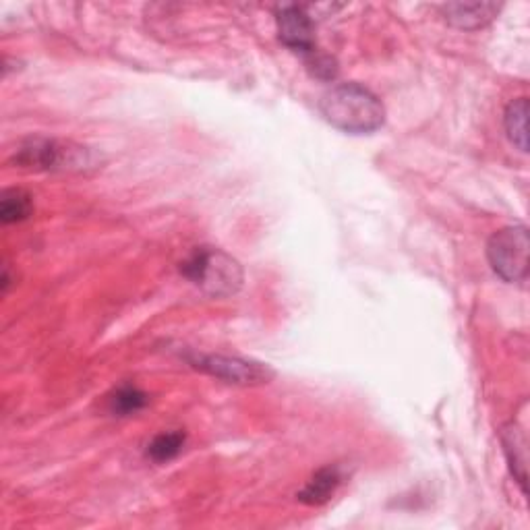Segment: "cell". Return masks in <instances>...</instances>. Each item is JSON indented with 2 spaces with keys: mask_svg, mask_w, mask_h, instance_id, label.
Listing matches in <instances>:
<instances>
[{
  "mask_svg": "<svg viewBox=\"0 0 530 530\" xmlns=\"http://www.w3.org/2000/svg\"><path fill=\"white\" fill-rule=\"evenodd\" d=\"M17 164L40 170L81 168L85 164V147L58 143L52 139H29L17 154Z\"/></svg>",
  "mask_w": 530,
  "mask_h": 530,
  "instance_id": "4",
  "label": "cell"
},
{
  "mask_svg": "<svg viewBox=\"0 0 530 530\" xmlns=\"http://www.w3.org/2000/svg\"><path fill=\"white\" fill-rule=\"evenodd\" d=\"M147 404V396L131 386H125L121 390H116V394L110 398V410L119 417H129L139 412Z\"/></svg>",
  "mask_w": 530,
  "mask_h": 530,
  "instance_id": "12",
  "label": "cell"
},
{
  "mask_svg": "<svg viewBox=\"0 0 530 530\" xmlns=\"http://www.w3.org/2000/svg\"><path fill=\"white\" fill-rule=\"evenodd\" d=\"M276 23H278L280 42L286 48H290L294 52H301L305 56H309L317 50L313 21L303 7L284 5L276 13Z\"/></svg>",
  "mask_w": 530,
  "mask_h": 530,
  "instance_id": "6",
  "label": "cell"
},
{
  "mask_svg": "<svg viewBox=\"0 0 530 530\" xmlns=\"http://www.w3.org/2000/svg\"><path fill=\"white\" fill-rule=\"evenodd\" d=\"M506 131L510 141L518 147L520 152H528V131H526V121H528V100L518 98L508 104L506 108Z\"/></svg>",
  "mask_w": 530,
  "mask_h": 530,
  "instance_id": "9",
  "label": "cell"
},
{
  "mask_svg": "<svg viewBox=\"0 0 530 530\" xmlns=\"http://www.w3.org/2000/svg\"><path fill=\"white\" fill-rule=\"evenodd\" d=\"M528 230L522 224L502 228L487 243L493 272L506 282H524L528 276Z\"/></svg>",
  "mask_w": 530,
  "mask_h": 530,
  "instance_id": "3",
  "label": "cell"
},
{
  "mask_svg": "<svg viewBox=\"0 0 530 530\" xmlns=\"http://www.w3.org/2000/svg\"><path fill=\"white\" fill-rule=\"evenodd\" d=\"M189 363L195 369H201L203 373L214 375L218 379L228 381V384H239V386H259L268 384L274 377V371L261 363L243 361L237 357H222V355H197L189 359Z\"/></svg>",
  "mask_w": 530,
  "mask_h": 530,
  "instance_id": "5",
  "label": "cell"
},
{
  "mask_svg": "<svg viewBox=\"0 0 530 530\" xmlns=\"http://www.w3.org/2000/svg\"><path fill=\"white\" fill-rule=\"evenodd\" d=\"M183 446H185V433L181 431L162 433L152 441L150 448H147V456H150L154 462H168L181 454Z\"/></svg>",
  "mask_w": 530,
  "mask_h": 530,
  "instance_id": "11",
  "label": "cell"
},
{
  "mask_svg": "<svg viewBox=\"0 0 530 530\" xmlns=\"http://www.w3.org/2000/svg\"><path fill=\"white\" fill-rule=\"evenodd\" d=\"M34 212L32 197H29L21 189H7L0 199V220L3 224H15L23 222Z\"/></svg>",
  "mask_w": 530,
  "mask_h": 530,
  "instance_id": "10",
  "label": "cell"
},
{
  "mask_svg": "<svg viewBox=\"0 0 530 530\" xmlns=\"http://www.w3.org/2000/svg\"><path fill=\"white\" fill-rule=\"evenodd\" d=\"M319 110L330 125L352 135L373 133L386 121L384 104L359 83H342L332 87L321 96Z\"/></svg>",
  "mask_w": 530,
  "mask_h": 530,
  "instance_id": "1",
  "label": "cell"
},
{
  "mask_svg": "<svg viewBox=\"0 0 530 530\" xmlns=\"http://www.w3.org/2000/svg\"><path fill=\"white\" fill-rule=\"evenodd\" d=\"M340 481H342V477H340V470L336 466L321 468L297 497L301 499L303 504L321 506V504H326L328 499L334 495Z\"/></svg>",
  "mask_w": 530,
  "mask_h": 530,
  "instance_id": "8",
  "label": "cell"
},
{
  "mask_svg": "<svg viewBox=\"0 0 530 530\" xmlns=\"http://www.w3.org/2000/svg\"><path fill=\"white\" fill-rule=\"evenodd\" d=\"M307 67L309 71L319 77V79H334L338 69H336V63L334 58H330L328 54H319L317 50L313 54H309L307 58Z\"/></svg>",
  "mask_w": 530,
  "mask_h": 530,
  "instance_id": "13",
  "label": "cell"
},
{
  "mask_svg": "<svg viewBox=\"0 0 530 530\" xmlns=\"http://www.w3.org/2000/svg\"><path fill=\"white\" fill-rule=\"evenodd\" d=\"M448 23L458 29H479L491 23L502 5L495 3H450L441 7Z\"/></svg>",
  "mask_w": 530,
  "mask_h": 530,
  "instance_id": "7",
  "label": "cell"
},
{
  "mask_svg": "<svg viewBox=\"0 0 530 530\" xmlns=\"http://www.w3.org/2000/svg\"><path fill=\"white\" fill-rule=\"evenodd\" d=\"M181 274L212 297H230L243 282L241 265L220 249H195L181 265Z\"/></svg>",
  "mask_w": 530,
  "mask_h": 530,
  "instance_id": "2",
  "label": "cell"
}]
</instances>
